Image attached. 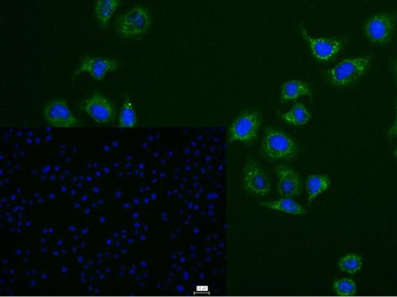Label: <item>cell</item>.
Segmentation results:
<instances>
[{"instance_id":"6da1fadb","label":"cell","mask_w":397,"mask_h":297,"mask_svg":"<svg viewBox=\"0 0 397 297\" xmlns=\"http://www.w3.org/2000/svg\"><path fill=\"white\" fill-rule=\"evenodd\" d=\"M371 62L370 55L346 58L329 70L326 77L334 86H351L364 77Z\"/></svg>"},{"instance_id":"7a4b0ae2","label":"cell","mask_w":397,"mask_h":297,"mask_svg":"<svg viewBox=\"0 0 397 297\" xmlns=\"http://www.w3.org/2000/svg\"><path fill=\"white\" fill-rule=\"evenodd\" d=\"M262 150L268 159L273 160L290 159L298 153L295 140L275 127L266 128Z\"/></svg>"},{"instance_id":"3957f363","label":"cell","mask_w":397,"mask_h":297,"mask_svg":"<svg viewBox=\"0 0 397 297\" xmlns=\"http://www.w3.org/2000/svg\"><path fill=\"white\" fill-rule=\"evenodd\" d=\"M151 25V16L147 8L138 5L119 17L116 31L125 38H136L147 33Z\"/></svg>"},{"instance_id":"277c9868","label":"cell","mask_w":397,"mask_h":297,"mask_svg":"<svg viewBox=\"0 0 397 297\" xmlns=\"http://www.w3.org/2000/svg\"><path fill=\"white\" fill-rule=\"evenodd\" d=\"M261 125V118L256 110H245L232 122L227 133L230 144L241 142L251 144L255 142Z\"/></svg>"},{"instance_id":"5b68a950","label":"cell","mask_w":397,"mask_h":297,"mask_svg":"<svg viewBox=\"0 0 397 297\" xmlns=\"http://www.w3.org/2000/svg\"><path fill=\"white\" fill-rule=\"evenodd\" d=\"M397 16L379 13L372 15L366 23L364 30L368 39L373 44H386L390 42L395 30Z\"/></svg>"},{"instance_id":"8992f818","label":"cell","mask_w":397,"mask_h":297,"mask_svg":"<svg viewBox=\"0 0 397 297\" xmlns=\"http://www.w3.org/2000/svg\"><path fill=\"white\" fill-rule=\"evenodd\" d=\"M300 31L308 44L313 56L319 62H331L343 49V42L340 39L313 38L303 26H300Z\"/></svg>"},{"instance_id":"52a82bcc","label":"cell","mask_w":397,"mask_h":297,"mask_svg":"<svg viewBox=\"0 0 397 297\" xmlns=\"http://www.w3.org/2000/svg\"><path fill=\"white\" fill-rule=\"evenodd\" d=\"M43 116L52 127L71 128L81 126V122L73 114L67 101L63 99H57L46 104Z\"/></svg>"},{"instance_id":"ba28073f","label":"cell","mask_w":397,"mask_h":297,"mask_svg":"<svg viewBox=\"0 0 397 297\" xmlns=\"http://www.w3.org/2000/svg\"><path fill=\"white\" fill-rule=\"evenodd\" d=\"M243 184L244 189L254 195L266 196L270 194V179L264 168L253 159H250L244 167Z\"/></svg>"},{"instance_id":"9c48e42d","label":"cell","mask_w":397,"mask_h":297,"mask_svg":"<svg viewBox=\"0 0 397 297\" xmlns=\"http://www.w3.org/2000/svg\"><path fill=\"white\" fill-rule=\"evenodd\" d=\"M84 112L99 125L110 124L114 118V109L109 99L99 93L87 98L81 104Z\"/></svg>"},{"instance_id":"30bf717a","label":"cell","mask_w":397,"mask_h":297,"mask_svg":"<svg viewBox=\"0 0 397 297\" xmlns=\"http://www.w3.org/2000/svg\"><path fill=\"white\" fill-rule=\"evenodd\" d=\"M119 67L118 62L114 58L86 56L80 63L74 75L87 73L97 81H102L110 73Z\"/></svg>"},{"instance_id":"8fae6325","label":"cell","mask_w":397,"mask_h":297,"mask_svg":"<svg viewBox=\"0 0 397 297\" xmlns=\"http://www.w3.org/2000/svg\"><path fill=\"white\" fill-rule=\"evenodd\" d=\"M278 178L277 190L282 197L299 196L302 191V182L299 173L293 168L279 165L276 168Z\"/></svg>"},{"instance_id":"7c38bea8","label":"cell","mask_w":397,"mask_h":297,"mask_svg":"<svg viewBox=\"0 0 397 297\" xmlns=\"http://www.w3.org/2000/svg\"><path fill=\"white\" fill-rule=\"evenodd\" d=\"M311 86L305 81L291 79L285 81L280 91V99L283 103L297 100L302 96H311Z\"/></svg>"},{"instance_id":"4fadbf2b","label":"cell","mask_w":397,"mask_h":297,"mask_svg":"<svg viewBox=\"0 0 397 297\" xmlns=\"http://www.w3.org/2000/svg\"><path fill=\"white\" fill-rule=\"evenodd\" d=\"M259 205L261 207L272 209V211L291 215H303L307 213L306 209L299 203L292 199V197H283L277 201H264L261 202Z\"/></svg>"},{"instance_id":"5bb4252c","label":"cell","mask_w":397,"mask_h":297,"mask_svg":"<svg viewBox=\"0 0 397 297\" xmlns=\"http://www.w3.org/2000/svg\"><path fill=\"white\" fill-rule=\"evenodd\" d=\"M331 181L329 176L324 174H313L309 176L306 180V190L308 201H313L321 194L329 190Z\"/></svg>"},{"instance_id":"9a60e30c","label":"cell","mask_w":397,"mask_h":297,"mask_svg":"<svg viewBox=\"0 0 397 297\" xmlns=\"http://www.w3.org/2000/svg\"><path fill=\"white\" fill-rule=\"evenodd\" d=\"M121 4V0H97L95 4L97 19L103 28H107L116 10Z\"/></svg>"},{"instance_id":"2e32d148","label":"cell","mask_w":397,"mask_h":297,"mask_svg":"<svg viewBox=\"0 0 397 297\" xmlns=\"http://www.w3.org/2000/svg\"><path fill=\"white\" fill-rule=\"evenodd\" d=\"M281 119L292 126L301 127L306 125L311 119V114L305 104L298 103L281 115Z\"/></svg>"},{"instance_id":"e0dca14e","label":"cell","mask_w":397,"mask_h":297,"mask_svg":"<svg viewBox=\"0 0 397 297\" xmlns=\"http://www.w3.org/2000/svg\"><path fill=\"white\" fill-rule=\"evenodd\" d=\"M337 264L342 271L355 275L363 268V259L357 254L349 253L342 256Z\"/></svg>"},{"instance_id":"ac0fdd59","label":"cell","mask_w":397,"mask_h":297,"mask_svg":"<svg viewBox=\"0 0 397 297\" xmlns=\"http://www.w3.org/2000/svg\"><path fill=\"white\" fill-rule=\"evenodd\" d=\"M138 125L136 109L131 101L127 100L123 103L118 118V126L123 128H132Z\"/></svg>"},{"instance_id":"d6986e66","label":"cell","mask_w":397,"mask_h":297,"mask_svg":"<svg viewBox=\"0 0 397 297\" xmlns=\"http://www.w3.org/2000/svg\"><path fill=\"white\" fill-rule=\"evenodd\" d=\"M333 291L338 296H354L357 292V287L353 279L350 278L338 279L333 284Z\"/></svg>"},{"instance_id":"ffe728a7","label":"cell","mask_w":397,"mask_h":297,"mask_svg":"<svg viewBox=\"0 0 397 297\" xmlns=\"http://www.w3.org/2000/svg\"><path fill=\"white\" fill-rule=\"evenodd\" d=\"M397 137V105L396 107V116L394 125L389 127L387 131V138L389 139H393Z\"/></svg>"},{"instance_id":"44dd1931","label":"cell","mask_w":397,"mask_h":297,"mask_svg":"<svg viewBox=\"0 0 397 297\" xmlns=\"http://www.w3.org/2000/svg\"><path fill=\"white\" fill-rule=\"evenodd\" d=\"M393 68H394V73L396 77V79L397 81V60H396L394 62V65H393Z\"/></svg>"},{"instance_id":"7402d4cb","label":"cell","mask_w":397,"mask_h":297,"mask_svg":"<svg viewBox=\"0 0 397 297\" xmlns=\"http://www.w3.org/2000/svg\"><path fill=\"white\" fill-rule=\"evenodd\" d=\"M394 155H395V157H396V160H397V146H396V150H395V151H394Z\"/></svg>"}]
</instances>
